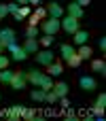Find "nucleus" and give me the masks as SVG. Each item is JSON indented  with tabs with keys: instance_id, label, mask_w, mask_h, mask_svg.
<instances>
[{
	"instance_id": "nucleus-29",
	"label": "nucleus",
	"mask_w": 106,
	"mask_h": 121,
	"mask_svg": "<svg viewBox=\"0 0 106 121\" xmlns=\"http://www.w3.org/2000/svg\"><path fill=\"white\" fill-rule=\"evenodd\" d=\"M6 9H8V15H15V13L19 11V4H17V2H8Z\"/></svg>"
},
{
	"instance_id": "nucleus-36",
	"label": "nucleus",
	"mask_w": 106,
	"mask_h": 121,
	"mask_svg": "<svg viewBox=\"0 0 106 121\" xmlns=\"http://www.w3.org/2000/svg\"><path fill=\"white\" fill-rule=\"evenodd\" d=\"M15 2H17L19 6H25V4H28V0H15Z\"/></svg>"
},
{
	"instance_id": "nucleus-8",
	"label": "nucleus",
	"mask_w": 106,
	"mask_h": 121,
	"mask_svg": "<svg viewBox=\"0 0 106 121\" xmlns=\"http://www.w3.org/2000/svg\"><path fill=\"white\" fill-rule=\"evenodd\" d=\"M36 62H38L40 66H49L51 62H55V55H53V53L47 49V51H40V53L36 55Z\"/></svg>"
},
{
	"instance_id": "nucleus-33",
	"label": "nucleus",
	"mask_w": 106,
	"mask_h": 121,
	"mask_svg": "<svg viewBox=\"0 0 106 121\" xmlns=\"http://www.w3.org/2000/svg\"><path fill=\"white\" fill-rule=\"evenodd\" d=\"M89 2H91V0H76V4H79V6H83V9H85Z\"/></svg>"
},
{
	"instance_id": "nucleus-14",
	"label": "nucleus",
	"mask_w": 106,
	"mask_h": 121,
	"mask_svg": "<svg viewBox=\"0 0 106 121\" xmlns=\"http://www.w3.org/2000/svg\"><path fill=\"white\" fill-rule=\"evenodd\" d=\"M23 51H25V53H36V51H38V40H36V38H28V40L23 43Z\"/></svg>"
},
{
	"instance_id": "nucleus-5",
	"label": "nucleus",
	"mask_w": 106,
	"mask_h": 121,
	"mask_svg": "<svg viewBox=\"0 0 106 121\" xmlns=\"http://www.w3.org/2000/svg\"><path fill=\"white\" fill-rule=\"evenodd\" d=\"M79 85H81V89H85V91H93V89L98 87V81H96L93 77H89V74H83V77L79 79Z\"/></svg>"
},
{
	"instance_id": "nucleus-23",
	"label": "nucleus",
	"mask_w": 106,
	"mask_h": 121,
	"mask_svg": "<svg viewBox=\"0 0 106 121\" xmlns=\"http://www.w3.org/2000/svg\"><path fill=\"white\" fill-rule=\"evenodd\" d=\"M11 77H13V70H6V68H2V70H0V83H4V85H8V81H11Z\"/></svg>"
},
{
	"instance_id": "nucleus-40",
	"label": "nucleus",
	"mask_w": 106,
	"mask_h": 121,
	"mask_svg": "<svg viewBox=\"0 0 106 121\" xmlns=\"http://www.w3.org/2000/svg\"><path fill=\"white\" fill-rule=\"evenodd\" d=\"M0 100H2V96H0Z\"/></svg>"
},
{
	"instance_id": "nucleus-26",
	"label": "nucleus",
	"mask_w": 106,
	"mask_h": 121,
	"mask_svg": "<svg viewBox=\"0 0 106 121\" xmlns=\"http://www.w3.org/2000/svg\"><path fill=\"white\" fill-rule=\"evenodd\" d=\"M59 98H57V94L51 89V91H47V96H45V102H49V104H53V102H57Z\"/></svg>"
},
{
	"instance_id": "nucleus-13",
	"label": "nucleus",
	"mask_w": 106,
	"mask_h": 121,
	"mask_svg": "<svg viewBox=\"0 0 106 121\" xmlns=\"http://www.w3.org/2000/svg\"><path fill=\"white\" fill-rule=\"evenodd\" d=\"M45 15H47V11H45L42 6H38V9H36V13H34V15H30V19H28V21H30V26H36Z\"/></svg>"
},
{
	"instance_id": "nucleus-39",
	"label": "nucleus",
	"mask_w": 106,
	"mask_h": 121,
	"mask_svg": "<svg viewBox=\"0 0 106 121\" xmlns=\"http://www.w3.org/2000/svg\"><path fill=\"white\" fill-rule=\"evenodd\" d=\"M0 21H2V17H0Z\"/></svg>"
},
{
	"instance_id": "nucleus-22",
	"label": "nucleus",
	"mask_w": 106,
	"mask_h": 121,
	"mask_svg": "<svg viewBox=\"0 0 106 121\" xmlns=\"http://www.w3.org/2000/svg\"><path fill=\"white\" fill-rule=\"evenodd\" d=\"M45 96H47V91H42L40 87L38 89H32V100L34 102H45Z\"/></svg>"
},
{
	"instance_id": "nucleus-34",
	"label": "nucleus",
	"mask_w": 106,
	"mask_h": 121,
	"mask_svg": "<svg viewBox=\"0 0 106 121\" xmlns=\"http://www.w3.org/2000/svg\"><path fill=\"white\" fill-rule=\"evenodd\" d=\"M100 49H102V51L106 49V38H100Z\"/></svg>"
},
{
	"instance_id": "nucleus-6",
	"label": "nucleus",
	"mask_w": 106,
	"mask_h": 121,
	"mask_svg": "<svg viewBox=\"0 0 106 121\" xmlns=\"http://www.w3.org/2000/svg\"><path fill=\"white\" fill-rule=\"evenodd\" d=\"M42 77H45V72H40V70H28V72H25V81H28L32 87H38Z\"/></svg>"
},
{
	"instance_id": "nucleus-15",
	"label": "nucleus",
	"mask_w": 106,
	"mask_h": 121,
	"mask_svg": "<svg viewBox=\"0 0 106 121\" xmlns=\"http://www.w3.org/2000/svg\"><path fill=\"white\" fill-rule=\"evenodd\" d=\"M53 91L57 94V98H62V96H68V83H53Z\"/></svg>"
},
{
	"instance_id": "nucleus-9",
	"label": "nucleus",
	"mask_w": 106,
	"mask_h": 121,
	"mask_svg": "<svg viewBox=\"0 0 106 121\" xmlns=\"http://www.w3.org/2000/svg\"><path fill=\"white\" fill-rule=\"evenodd\" d=\"M47 13H49V17H55V19H62V17H64V9H62L57 2H49Z\"/></svg>"
},
{
	"instance_id": "nucleus-24",
	"label": "nucleus",
	"mask_w": 106,
	"mask_h": 121,
	"mask_svg": "<svg viewBox=\"0 0 106 121\" xmlns=\"http://www.w3.org/2000/svg\"><path fill=\"white\" fill-rule=\"evenodd\" d=\"M81 62H83V60L79 57V53H74L72 57H68V60H66V64H68V66H72V68H76V66H79Z\"/></svg>"
},
{
	"instance_id": "nucleus-4",
	"label": "nucleus",
	"mask_w": 106,
	"mask_h": 121,
	"mask_svg": "<svg viewBox=\"0 0 106 121\" xmlns=\"http://www.w3.org/2000/svg\"><path fill=\"white\" fill-rule=\"evenodd\" d=\"M6 49L11 51V57H13L15 62H23V60L28 57V53L23 51V47H19L17 43H8V45H6Z\"/></svg>"
},
{
	"instance_id": "nucleus-3",
	"label": "nucleus",
	"mask_w": 106,
	"mask_h": 121,
	"mask_svg": "<svg viewBox=\"0 0 106 121\" xmlns=\"http://www.w3.org/2000/svg\"><path fill=\"white\" fill-rule=\"evenodd\" d=\"M59 28H62L66 34H74V32L79 30V19L66 15V19H59Z\"/></svg>"
},
{
	"instance_id": "nucleus-12",
	"label": "nucleus",
	"mask_w": 106,
	"mask_h": 121,
	"mask_svg": "<svg viewBox=\"0 0 106 121\" xmlns=\"http://www.w3.org/2000/svg\"><path fill=\"white\" fill-rule=\"evenodd\" d=\"M47 70H49V77H59V74L64 72V66H62L59 62H51V64L47 66Z\"/></svg>"
},
{
	"instance_id": "nucleus-25",
	"label": "nucleus",
	"mask_w": 106,
	"mask_h": 121,
	"mask_svg": "<svg viewBox=\"0 0 106 121\" xmlns=\"http://www.w3.org/2000/svg\"><path fill=\"white\" fill-rule=\"evenodd\" d=\"M38 45H42V47H51V45H53V36H51V34H45V36L40 38Z\"/></svg>"
},
{
	"instance_id": "nucleus-21",
	"label": "nucleus",
	"mask_w": 106,
	"mask_h": 121,
	"mask_svg": "<svg viewBox=\"0 0 106 121\" xmlns=\"http://www.w3.org/2000/svg\"><path fill=\"white\" fill-rule=\"evenodd\" d=\"M91 68H93L96 72H100V74H106V64H104V60H93V62H91Z\"/></svg>"
},
{
	"instance_id": "nucleus-1",
	"label": "nucleus",
	"mask_w": 106,
	"mask_h": 121,
	"mask_svg": "<svg viewBox=\"0 0 106 121\" xmlns=\"http://www.w3.org/2000/svg\"><path fill=\"white\" fill-rule=\"evenodd\" d=\"M8 85H11V89H15V91H21L23 87H28L25 72H23V70H17V72H13V77H11Z\"/></svg>"
},
{
	"instance_id": "nucleus-19",
	"label": "nucleus",
	"mask_w": 106,
	"mask_h": 121,
	"mask_svg": "<svg viewBox=\"0 0 106 121\" xmlns=\"http://www.w3.org/2000/svg\"><path fill=\"white\" fill-rule=\"evenodd\" d=\"M28 15H30V9H28V4H25V6H19V11H17L13 17H15V21H23Z\"/></svg>"
},
{
	"instance_id": "nucleus-38",
	"label": "nucleus",
	"mask_w": 106,
	"mask_h": 121,
	"mask_svg": "<svg viewBox=\"0 0 106 121\" xmlns=\"http://www.w3.org/2000/svg\"><path fill=\"white\" fill-rule=\"evenodd\" d=\"M70 2H76V0H70Z\"/></svg>"
},
{
	"instance_id": "nucleus-16",
	"label": "nucleus",
	"mask_w": 106,
	"mask_h": 121,
	"mask_svg": "<svg viewBox=\"0 0 106 121\" xmlns=\"http://www.w3.org/2000/svg\"><path fill=\"white\" fill-rule=\"evenodd\" d=\"M23 113H25L23 106H13V108L6 111V117H11V119H19V117H23Z\"/></svg>"
},
{
	"instance_id": "nucleus-32",
	"label": "nucleus",
	"mask_w": 106,
	"mask_h": 121,
	"mask_svg": "<svg viewBox=\"0 0 106 121\" xmlns=\"http://www.w3.org/2000/svg\"><path fill=\"white\" fill-rule=\"evenodd\" d=\"M23 117H25V119H34V117H36V113H34V111H25V113H23Z\"/></svg>"
},
{
	"instance_id": "nucleus-2",
	"label": "nucleus",
	"mask_w": 106,
	"mask_h": 121,
	"mask_svg": "<svg viewBox=\"0 0 106 121\" xmlns=\"http://www.w3.org/2000/svg\"><path fill=\"white\" fill-rule=\"evenodd\" d=\"M40 30L45 32V34H55V32H59L62 28H59V19H55V17H49V19H42V23H40Z\"/></svg>"
},
{
	"instance_id": "nucleus-17",
	"label": "nucleus",
	"mask_w": 106,
	"mask_h": 121,
	"mask_svg": "<svg viewBox=\"0 0 106 121\" xmlns=\"http://www.w3.org/2000/svg\"><path fill=\"white\" fill-rule=\"evenodd\" d=\"M38 87H40L42 91H51V89H53V79H51L49 74H45V77L40 79V85H38Z\"/></svg>"
},
{
	"instance_id": "nucleus-7",
	"label": "nucleus",
	"mask_w": 106,
	"mask_h": 121,
	"mask_svg": "<svg viewBox=\"0 0 106 121\" xmlns=\"http://www.w3.org/2000/svg\"><path fill=\"white\" fill-rule=\"evenodd\" d=\"M0 43L6 47L8 43H15V30L13 28H2L0 30Z\"/></svg>"
},
{
	"instance_id": "nucleus-11",
	"label": "nucleus",
	"mask_w": 106,
	"mask_h": 121,
	"mask_svg": "<svg viewBox=\"0 0 106 121\" xmlns=\"http://www.w3.org/2000/svg\"><path fill=\"white\" fill-rule=\"evenodd\" d=\"M87 40H89V32L87 30H76L74 32V43L76 45H87Z\"/></svg>"
},
{
	"instance_id": "nucleus-20",
	"label": "nucleus",
	"mask_w": 106,
	"mask_h": 121,
	"mask_svg": "<svg viewBox=\"0 0 106 121\" xmlns=\"http://www.w3.org/2000/svg\"><path fill=\"white\" fill-rule=\"evenodd\" d=\"M76 53H79V57H81V60H91V53H93V51H91V47L81 45V49H79Z\"/></svg>"
},
{
	"instance_id": "nucleus-10",
	"label": "nucleus",
	"mask_w": 106,
	"mask_h": 121,
	"mask_svg": "<svg viewBox=\"0 0 106 121\" xmlns=\"http://www.w3.org/2000/svg\"><path fill=\"white\" fill-rule=\"evenodd\" d=\"M66 13L70 17H74V19H83V6H79L76 2H70L68 9H66Z\"/></svg>"
},
{
	"instance_id": "nucleus-31",
	"label": "nucleus",
	"mask_w": 106,
	"mask_h": 121,
	"mask_svg": "<svg viewBox=\"0 0 106 121\" xmlns=\"http://www.w3.org/2000/svg\"><path fill=\"white\" fill-rule=\"evenodd\" d=\"M6 15H8V9L4 2H0V17H6Z\"/></svg>"
},
{
	"instance_id": "nucleus-37",
	"label": "nucleus",
	"mask_w": 106,
	"mask_h": 121,
	"mask_svg": "<svg viewBox=\"0 0 106 121\" xmlns=\"http://www.w3.org/2000/svg\"><path fill=\"white\" fill-rule=\"evenodd\" d=\"M4 49H6V47H4V45H2V43H0V53H2V51H4Z\"/></svg>"
},
{
	"instance_id": "nucleus-30",
	"label": "nucleus",
	"mask_w": 106,
	"mask_h": 121,
	"mask_svg": "<svg viewBox=\"0 0 106 121\" xmlns=\"http://www.w3.org/2000/svg\"><path fill=\"white\" fill-rule=\"evenodd\" d=\"M6 66H8V57L0 53V70H2V68H6Z\"/></svg>"
},
{
	"instance_id": "nucleus-35",
	"label": "nucleus",
	"mask_w": 106,
	"mask_h": 121,
	"mask_svg": "<svg viewBox=\"0 0 106 121\" xmlns=\"http://www.w3.org/2000/svg\"><path fill=\"white\" fill-rule=\"evenodd\" d=\"M40 2H42V0H28V4H34V6H38Z\"/></svg>"
},
{
	"instance_id": "nucleus-27",
	"label": "nucleus",
	"mask_w": 106,
	"mask_h": 121,
	"mask_svg": "<svg viewBox=\"0 0 106 121\" xmlns=\"http://www.w3.org/2000/svg\"><path fill=\"white\" fill-rule=\"evenodd\" d=\"M25 36H28V38H34V36H38V28H36V26H30V28L25 30Z\"/></svg>"
},
{
	"instance_id": "nucleus-18",
	"label": "nucleus",
	"mask_w": 106,
	"mask_h": 121,
	"mask_svg": "<svg viewBox=\"0 0 106 121\" xmlns=\"http://www.w3.org/2000/svg\"><path fill=\"white\" fill-rule=\"evenodd\" d=\"M59 53H62V57H64V60H68V57H72L76 51L72 49V45H66V43H64V45L59 47Z\"/></svg>"
},
{
	"instance_id": "nucleus-28",
	"label": "nucleus",
	"mask_w": 106,
	"mask_h": 121,
	"mask_svg": "<svg viewBox=\"0 0 106 121\" xmlns=\"http://www.w3.org/2000/svg\"><path fill=\"white\" fill-rule=\"evenodd\" d=\"M96 106H98V108H104V106H106V94H100V96H98Z\"/></svg>"
}]
</instances>
